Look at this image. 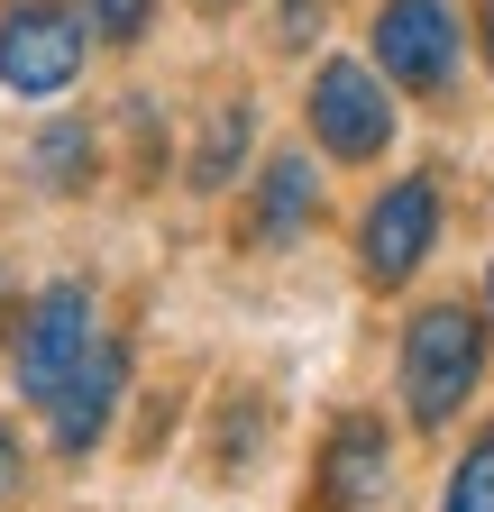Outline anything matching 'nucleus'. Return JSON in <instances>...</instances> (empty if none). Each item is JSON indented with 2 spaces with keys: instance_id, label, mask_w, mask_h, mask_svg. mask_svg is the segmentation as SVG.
<instances>
[{
  "instance_id": "nucleus-1",
  "label": "nucleus",
  "mask_w": 494,
  "mask_h": 512,
  "mask_svg": "<svg viewBox=\"0 0 494 512\" xmlns=\"http://www.w3.org/2000/svg\"><path fill=\"white\" fill-rule=\"evenodd\" d=\"M476 375H485V330H476V311L458 302H430L412 330H403V412L421 430H449L476 394Z\"/></svg>"
},
{
  "instance_id": "nucleus-2",
  "label": "nucleus",
  "mask_w": 494,
  "mask_h": 512,
  "mask_svg": "<svg viewBox=\"0 0 494 512\" xmlns=\"http://www.w3.org/2000/svg\"><path fill=\"white\" fill-rule=\"evenodd\" d=\"M312 128H321V147L348 156V165H376L394 147V101H385V74L376 64H357V55H330L321 74H312Z\"/></svg>"
},
{
  "instance_id": "nucleus-3",
  "label": "nucleus",
  "mask_w": 494,
  "mask_h": 512,
  "mask_svg": "<svg viewBox=\"0 0 494 512\" xmlns=\"http://www.w3.org/2000/svg\"><path fill=\"white\" fill-rule=\"evenodd\" d=\"M74 74H83V19L65 0H10V10H0V83L46 101Z\"/></svg>"
},
{
  "instance_id": "nucleus-4",
  "label": "nucleus",
  "mask_w": 494,
  "mask_h": 512,
  "mask_svg": "<svg viewBox=\"0 0 494 512\" xmlns=\"http://www.w3.org/2000/svg\"><path fill=\"white\" fill-rule=\"evenodd\" d=\"M376 74L403 92H449L458 83V10L449 0H385L376 10Z\"/></svg>"
},
{
  "instance_id": "nucleus-5",
  "label": "nucleus",
  "mask_w": 494,
  "mask_h": 512,
  "mask_svg": "<svg viewBox=\"0 0 494 512\" xmlns=\"http://www.w3.org/2000/svg\"><path fill=\"white\" fill-rule=\"evenodd\" d=\"M92 284H46L37 311H28V330H19V394L28 403H55L65 394V375L92 357Z\"/></svg>"
},
{
  "instance_id": "nucleus-6",
  "label": "nucleus",
  "mask_w": 494,
  "mask_h": 512,
  "mask_svg": "<svg viewBox=\"0 0 494 512\" xmlns=\"http://www.w3.org/2000/svg\"><path fill=\"white\" fill-rule=\"evenodd\" d=\"M430 238H440V192H430V174H403V183H385L376 192V211H366V284H412L421 275V256H430Z\"/></svg>"
},
{
  "instance_id": "nucleus-7",
  "label": "nucleus",
  "mask_w": 494,
  "mask_h": 512,
  "mask_svg": "<svg viewBox=\"0 0 494 512\" xmlns=\"http://www.w3.org/2000/svg\"><path fill=\"white\" fill-rule=\"evenodd\" d=\"M119 384H129V357H119L110 339H92V357L65 375V394L46 403V412H55V448H65V458H83V448L110 430V412H119Z\"/></svg>"
},
{
  "instance_id": "nucleus-8",
  "label": "nucleus",
  "mask_w": 494,
  "mask_h": 512,
  "mask_svg": "<svg viewBox=\"0 0 494 512\" xmlns=\"http://www.w3.org/2000/svg\"><path fill=\"white\" fill-rule=\"evenodd\" d=\"M330 512H366L385 494V430L376 421H339V439H330Z\"/></svg>"
},
{
  "instance_id": "nucleus-9",
  "label": "nucleus",
  "mask_w": 494,
  "mask_h": 512,
  "mask_svg": "<svg viewBox=\"0 0 494 512\" xmlns=\"http://www.w3.org/2000/svg\"><path fill=\"white\" fill-rule=\"evenodd\" d=\"M312 211H321L312 156H275V165L257 174V238H302V229H312Z\"/></svg>"
},
{
  "instance_id": "nucleus-10",
  "label": "nucleus",
  "mask_w": 494,
  "mask_h": 512,
  "mask_svg": "<svg viewBox=\"0 0 494 512\" xmlns=\"http://www.w3.org/2000/svg\"><path fill=\"white\" fill-rule=\"evenodd\" d=\"M247 128H257V110H247V101H229V110L202 128V147H193V183H202V192H229V183H238V165H247Z\"/></svg>"
},
{
  "instance_id": "nucleus-11",
  "label": "nucleus",
  "mask_w": 494,
  "mask_h": 512,
  "mask_svg": "<svg viewBox=\"0 0 494 512\" xmlns=\"http://www.w3.org/2000/svg\"><path fill=\"white\" fill-rule=\"evenodd\" d=\"M37 183L46 192H83L92 183V128L83 119H46L37 128Z\"/></svg>"
},
{
  "instance_id": "nucleus-12",
  "label": "nucleus",
  "mask_w": 494,
  "mask_h": 512,
  "mask_svg": "<svg viewBox=\"0 0 494 512\" xmlns=\"http://www.w3.org/2000/svg\"><path fill=\"white\" fill-rule=\"evenodd\" d=\"M440 512H494V430H476L467 439V458H458V476H449V503Z\"/></svg>"
},
{
  "instance_id": "nucleus-13",
  "label": "nucleus",
  "mask_w": 494,
  "mask_h": 512,
  "mask_svg": "<svg viewBox=\"0 0 494 512\" xmlns=\"http://www.w3.org/2000/svg\"><path fill=\"white\" fill-rule=\"evenodd\" d=\"M92 19H101V37H110V46H129V37L156 19V0H92Z\"/></svg>"
},
{
  "instance_id": "nucleus-14",
  "label": "nucleus",
  "mask_w": 494,
  "mask_h": 512,
  "mask_svg": "<svg viewBox=\"0 0 494 512\" xmlns=\"http://www.w3.org/2000/svg\"><path fill=\"white\" fill-rule=\"evenodd\" d=\"M321 28V0H284V46H312Z\"/></svg>"
},
{
  "instance_id": "nucleus-15",
  "label": "nucleus",
  "mask_w": 494,
  "mask_h": 512,
  "mask_svg": "<svg viewBox=\"0 0 494 512\" xmlns=\"http://www.w3.org/2000/svg\"><path fill=\"white\" fill-rule=\"evenodd\" d=\"M19 467H28V458H19V430L0 421V494H19Z\"/></svg>"
},
{
  "instance_id": "nucleus-16",
  "label": "nucleus",
  "mask_w": 494,
  "mask_h": 512,
  "mask_svg": "<svg viewBox=\"0 0 494 512\" xmlns=\"http://www.w3.org/2000/svg\"><path fill=\"white\" fill-rule=\"evenodd\" d=\"M476 19H485V55H494V0H476Z\"/></svg>"
},
{
  "instance_id": "nucleus-17",
  "label": "nucleus",
  "mask_w": 494,
  "mask_h": 512,
  "mask_svg": "<svg viewBox=\"0 0 494 512\" xmlns=\"http://www.w3.org/2000/svg\"><path fill=\"white\" fill-rule=\"evenodd\" d=\"M485 302H494V275H485Z\"/></svg>"
}]
</instances>
